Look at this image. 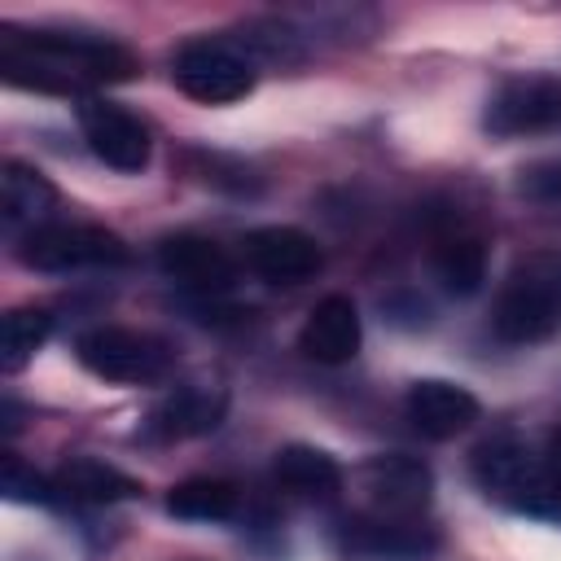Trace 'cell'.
Masks as SVG:
<instances>
[{"mask_svg": "<svg viewBox=\"0 0 561 561\" xmlns=\"http://www.w3.org/2000/svg\"><path fill=\"white\" fill-rule=\"evenodd\" d=\"M0 75L35 92H88L101 83H123L136 75V57L105 39L79 31H0Z\"/></svg>", "mask_w": 561, "mask_h": 561, "instance_id": "obj_1", "label": "cell"}, {"mask_svg": "<svg viewBox=\"0 0 561 561\" xmlns=\"http://www.w3.org/2000/svg\"><path fill=\"white\" fill-rule=\"evenodd\" d=\"M491 333L508 346L561 333V250H530L508 267L491 307Z\"/></svg>", "mask_w": 561, "mask_h": 561, "instance_id": "obj_2", "label": "cell"}, {"mask_svg": "<svg viewBox=\"0 0 561 561\" xmlns=\"http://www.w3.org/2000/svg\"><path fill=\"white\" fill-rule=\"evenodd\" d=\"M473 478L486 495H495L508 508L535 513V517H561V447L530 451L526 443L500 434L486 438L473 451Z\"/></svg>", "mask_w": 561, "mask_h": 561, "instance_id": "obj_3", "label": "cell"}, {"mask_svg": "<svg viewBox=\"0 0 561 561\" xmlns=\"http://www.w3.org/2000/svg\"><path fill=\"white\" fill-rule=\"evenodd\" d=\"M75 355L92 377L118 381V386H145V381L167 377L171 368V346L162 337L140 333V329H118V324H96L79 333Z\"/></svg>", "mask_w": 561, "mask_h": 561, "instance_id": "obj_4", "label": "cell"}, {"mask_svg": "<svg viewBox=\"0 0 561 561\" xmlns=\"http://www.w3.org/2000/svg\"><path fill=\"white\" fill-rule=\"evenodd\" d=\"M18 259L35 272H83L127 263V241L96 224H44L22 237Z\"/></svg>", "mask_w": 561, "mask_h": 561, "instance_id": "obj_5", "label": "cell"}, {"mask_svg": "<svg viewBox=\"0 0 561 561\" xmlns=\"http://www.w3.org/2000/svg\"><path fill=\"white\" fill-rule=\"evenodd\" d=\"M175 88L202 105L241 101L254 88V61L224 39H188L171 61Z\"/></svg>", "mask_w": 561, "mask_h": 561, "instance_id": "obj_6", "label": "cell"}, {"mask_svg": "<svg viewBox=\"0 0 561 561\" xmlns=\"http://www.w3.org/2000/svg\"><path fill=\"white\" fill-rule=\"evenodd\" d=\"M359 491L368 504V517H390V522H416L430 508L434 495V473L425 460L390 451V456H373L359 469Z\"/></svg>", "mask_w": 561, "mask_h": 561, "instance_id": "obj_7", "label": "cell"}, {"mask_svg": "<svg viewBox=\"0 0 561 561\" xmlns=\"http://www.w3.org/2000/svg\"><path fill=\"white\" fill-rule=\"evenodd\" d=\"M482 127L500 140L513 136H539L561 127V79L552 75H522L500 83V92L486 101Z\"/></svg>", "mask_w": 561, "mask_h": 561, "instance_id": "obj_8", "label": "cell"}, {"mask_svg": "<svg viewBox=\"0 0 561 561\" xmlns=\"http://www.w3.org/2000/svg\"><path fill=\"white\" fill-rule=\"evenodd\" d=\"M79 127H83L88 149H92L105 167L127 171V175L149 167L153 140H149V127H145L131 110H123V105H114V101H101V96H83V101H79Z\"/></svg>", "mask_w": 561, "mask_h": 561, "instance_id": "obj_9", "label": "cell"}, {"mask_svg": "<svg viewBox=\"0 0 561 561\" xmlns=\"http://www.w3.org/2000/svg\"><path fill=\"white\" fill-rule=\"evenodd\" d=\"M241 254H245V267L267 285H302L324 263L320 245L302 228H289V224H267V228L245 232Z\"/></svg>", "mask_w": 561, "mask_h": 561, "instance_id": "obj_10", "label": "cell"}, {"mask_svg": "<svg viewBox=\"0 0 561 561\" xmlns=\"http://www.w3.org/2000/svg\"><path fill=\"white\" fill-rule=\"evenodd\" d=\"M158 267L175 280V285H184V289H193V294H228L232 285H237V263L228 259V250L224 245H215L210 237H197V232H175V237H167L162 245H158Z\"/></svg>", "mask_w": 561, "mask_h": 561, "instance_id": "obj_11", "label": "cell"}, {"mask_svg": "<svg viewBox=\"0 0 561 561\" xmlns=\"http://www.w3.org/2000/svg\"><path fill=\"white\" fill-rule=\"evenodd\" d=\"M403 412H408V421H412V430H416L421 438L443 443V438L465 434V430L478 421L482 408H478L473 390H465V386H456V381H443V377H421V381L408 386Z\"/></svg>", "mask_w": 561, "mask_h": 561, "instance_id": "obj_12", "label": "cell"}, {"mask_svg": "<svg viewBox=\"0 0 561 561\" xmlns=\"http://www.w3.org/2000/svg\"><path fill=\"white\" fill-rule=\"evenodd\" d=\"M359 342H364V324H359V311L346 294H329L320 298L307 320H302V333H298V351L316 364H346L359 355Z\"/></svg>", "mask_w": 561, "mask_h": 561, "instance_id": "obj_13", "label": "cell"}, {"mask_svg": "<svg viewBox=\"0 0 561 561\" xmlns=\"http://www.w3.org/2000/svg\"><path fill=\"white\" fill-rule=\"evenodd\" d=\"M228 412V390L210 386V381H193L171 390L153 412H149V434L158 438H202L210 430H219Z\"/></svg>", "mask_w": 561, "mask_h": 561, "instance_id": "obj_14", "label": "cell"}, {"mask_svg": "<svg viewBox=\"0 0 561 561\" xmlns=\"http://www.w3.org/2000/svg\"><path fill=\"white\" fill-rule=\"evenodd\" d=\"M57 206V188L26 162H4L0 167V224L4 232H35L48 224Z\"/></svg>", "mask_w": 561, "mask_h": 561, "instance_id": "obj_15", "label": "cell"}, {"mask_svg": "<svg viewBox=\"0 0 561 561\" xmlns=\"http://www.w3.org/2000/svg\"><path fill=\"white\" fill-rule=\"evenodd\" d=\"M272 478H276L280 491H289L298 500H333L342 491L346 473L329 451H320L311 443H289L272 460Z\"/></svg>", "mask_w": 561, "mask_h": 561, "instance_id": "obj_16", "label": "cell"}, {"mask_svg": "<svg viewBox=\"0 0 561 561\" xmlns=\"http://www.w3.org/2000/svg\"><path fill=\"white\" fill-rule=\"evenodd\" d=\"M53 486L61 500H75V504H118V500H136L140 495V482L96 456H70L57 473H53Z\"/></svg>", "mask_w": 561, "mask_h": 561, "instance_id": "obj_17", "label": "cell"}, {"mask_svg": "<svg viewBox=\"0 0 561 561\" xmlns=\"http://www.w3.org/2000/svg\"><path fill=\"white\" fill-rule=\"evenodd\" d=\"M346 552H368V557H421L434 548L416 522H390V517H355L342 530Z\"/></svg>", "mask_w": 561, "mask_h": 561, "instance_id": "obj_18", "label": "cell"}, {"mask_svg": "<svg viewBox=\"0 0 561 561\" xmlns=\"http://www.w3.org/2000/svg\"><path fill=\"white\" fill-rule=\"evenodd\" d=\"M434 276L443 280L447 294L456 298H469L482 289L486 280V245L469 232H456V237H443L434 245Z\"/></svg>", "mask_w": 561, "mask_h": 561, "instance_id": "obj_19", "label": "cell"}, {"mask_svg": "<svg viewBox=\"0 0 561 561\" xmlns=\"http://www.w3.org/2000/svg\"><path fill=\"white\" fill-rule=\"evenodd\" d=\"M167 513L180 522H228L237 513V486L224 478H184L167 491Z\"/></svg>", "mask_w": 561, "mask_h": 561, "instance_id": "obj_20", "label": "cell"}, {"mask_svg": "<svg viewBox=\"0 0 561 561\" xmlns=\"http://www.w3.org/2000/svg\"><path fill=\"white\" fill-rule=\"evenodd\" d=\"M53 333V316L44 307H13L0 320V368L18 373Z\"/></svg>", "mask_w": 561, "mask_h": 561, "instance_id": "obj_21", "label": "cell"}, {"mask_svg": "<svg viewBox=\"0 0 561 561\" xmlns=\"http://www.w3.org/2000/svg\"><path fill=\"white\" fill-rule=\"evenodd\" d=\"M0 486H4V500H13V504H53V500H57L53 478H44V473H39L35 465H26L18 451H4Z\"/></svg>", "mask_w": 561, "mask_h": 561, "instance_id": "obj_22", "label": "cell"}, {"mask_svg": "<svg viewBox=\"0 0 561 561\" xmlns=\"http://www.w3.org/2000/svg\"><path fill=\"white\" fill-rule=\"evenodd\" d=\"M522 188H526L530 197H539V202H561V162L535 167V171L522 180Z\"/></svg>", "mask_w": 561, "mask_h": 561, "instance_id": "obj_23", "label": "cell"}]
</instances>
